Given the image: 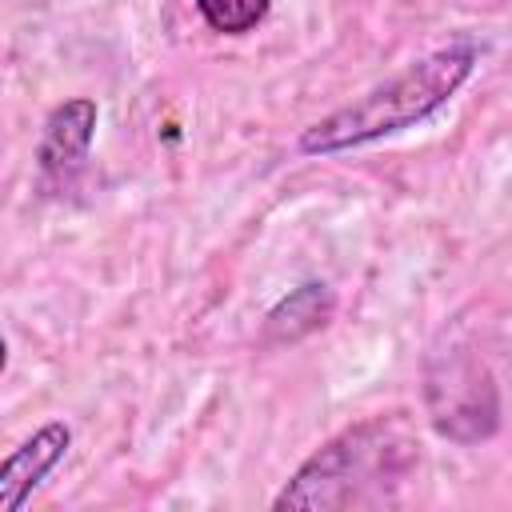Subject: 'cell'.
Returning <instances> with one entry per match:
<instances>
[{
  "instance_id": "obj_1",
  "label": "cell",
  "mask_w": 512,
  "mask_h": 512,
  "mask_svg": "<svg viewBox=\"0 0 512 512\" xmlns=\"http://www.w3.org/2000/svg\"><path fill=\"white\" fill-rule=\"evenodd\" d=\"M476 64V44L472 40H456L448 48L428 52L424 60H416L412 68H404L400 76H392L388 84L372 88L368 96H360L356 104L324 116L320 124H312L300 136V152H344V148H360L372 144L380 136H392L416 120H424L428 112H436L472 72Z\"/></svg>"
},
{
  "instance_id": "obj_2",
  "label": "cell",
  "mask_w": 512,
  "mask_h": 512,
  "mask_svg": "<svg viewBox=\"0 0 512 512\" xmlns=\"http://www.w3.org/2000/svg\"><path fill=\"white\" fill-rule=\"evenodd\" d=\"M408 456L412 444L396 432V424H360L320 448L276 496V508H356L392 500L388 488L408 472Z\"/></svg>"
},
{
  "instance_id": "obj_3",
  "label": "cell",
  "mask_w": 512,
  "mask_h": 512,
  "mask_svg": "<svg viewBox=\"0 0 512 512\" xmlns=\"http://www.w3.org/2000/svg\"><path fill=\"white\" fill-rule=\"evenodd\" d=\"M428 408L444 436L452 440H480L496 428V384L484 372V364L456 356L444 360V368H432L428 376Z\"/></svg>"
},
{
  "instance_id": "obj_4",
  "label": "cell",
  "mask_w": 512,
  "mask_h": 512,
  "mask_svg": "<svg viewBox=\"0 0 512 512\" xmlns=\"http://www.w3.org/2000/svg\"><path fill=\"white\" fill-rule=\"evenodd\" d=\"M68 444H72V428L60 424V420H52L40 432H32L0 468V508L4 512H20L24 500L40 488V480L64 460Z\"/></svg>"
},
{
  "instance_id": "obj_5",
  "label": "cell",
  "mask_w": 512,
  "mask_h": 512,
  "mask_svg": "<svg viewBox=\"0 0 512 512\" xmlns=\"http://www.w3.org/2000/svg\"><path fill=\"white\" fill-rule=\"evenodd\" d=\"M92 128H96V104L92 100H68L60 104L48 124H44V140H40V172L48 180H72L76 168L88 156L92 144Z\"/></svg>"
},
{
  "instance_id": "obj_6",
  "label": "cell",
  "mask_w": 512,
  "mask_h": 512,
  "mask_svg": "<svg viewBox=\"0 0 512 512\" xmlns=\"http://www.w3.org/2000/svg\"><path fill=\"white\" fill-rule=\"evenodd\" d=\"M332 312V292L324 284H300L268 312V336L272 340H300L304 332L320 328Z\"/></svg>"
},
{
  "instance_id": "obj_7",
  "label": "cell",
  "mask_w": 512,
  "mask_h": 512,
  "mask_svg": "<svg viewBox=\"0 0 512 512\" xmlns=\"http://www.w3.org/2000/svg\"><path fill=\"white\" fill-rule=\"evenodd\" d=\"M196 8H200V16H204L208 28L228 32V36H240V32L256 28L268 16L272 0H196Z\"/></svg>"
}]
</instances>
